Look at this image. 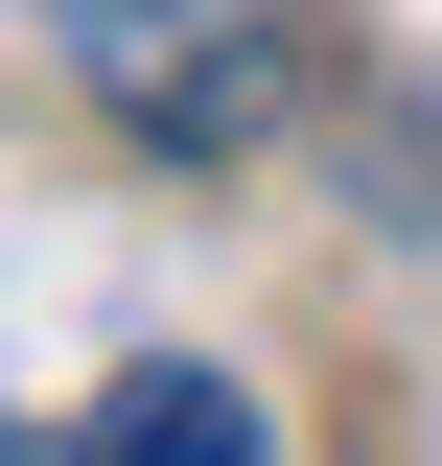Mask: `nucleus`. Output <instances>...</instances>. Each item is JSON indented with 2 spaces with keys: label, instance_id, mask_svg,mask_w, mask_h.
Wrapping results in <instances>:
<instances>
[{
  "label": "nucleus",
  "instance_id": "1",
  "mask_svg": "<svg viewBox=\"0 0 442 466\" xmlns=\"http://www.w3.org/2000/svg\"><path fill=\"white\" fill-rule=\"evenodd\" d=\"M47 47L164 164H256L279 116H303V0H47Z\"/></svg>",
  "mask_w": 442,
  "mask_h": 466
},
{
  "label": "nucleus",
  "instance_id": "3",
  "mask_svg": "<svg viewBox=\"0 0 442 466\" xmlns=\"http://www.w3.org/2000/svg\"><path fill=\"white\" fill-rule=\"evenodd\" d=\"M0 466H24V443H0Z\"/></svg>",
  "mask_w": 442,
  "mask_h": 466
},
{
  "label": "nucleus",
  "instance_id": "2",
  "mask_svg": "<svg viewBox=\"0 0 442 466\" xmlns=\"http://www.w3.org/2000/svg\"><path fill=\"white\" fill-rule=\"evenodd\" d=\"M70 466H279V420L233 397V373H186V350H164V373H116V397L70 420Z\"/></svg>",
  "mask_w": 442,
  "mask_h": 466
}]
</instances>
